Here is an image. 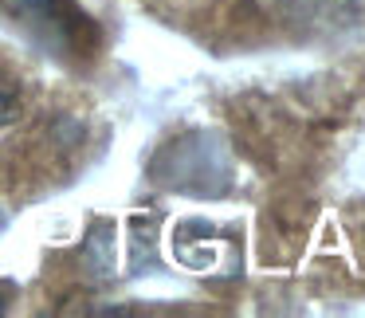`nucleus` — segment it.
<instances>
[{
	"label": "nucleus",
	"instance_id": "nucleus-1",
	"mask_svg": "<svg viewBox=\"0 0 365 318\" xmlns=\"http://www.w3.org/2000/svg\"><path fill=\"white\" fill-rule=\"evenodd\" d=\"M16 12H32V16H59L67 0H4Z\"/></svg>",
	"mask_w": 365,
	"mask_h": 318
},
{
	"label": "nucleus",
	"instance_id": "nucleus-2",
	"mask_svg": "<svg viewBox=\"0 0 365 318\" xmlns=\"http://www.w3.org/2000/svg\"><path fill=\"white\" fill-rule=\"evenodd\" d=\"M16 106H20V98H16V87L0 79V126L16 118Z\"/></svg>",
	"mask_w": 365,
	"mask_h": 318
},
{
	"label": "nucleus",
	"instance_id": "nucleus-3",
	"mask_svg": "<svg viewBox=\"0 0 365 318\" xmlns=\"http://www.w3.org/2000/svg\"><path fill=\"white\" fill-rule=\"evenodd\" d=\"M4 307H9V291H4V283H0V314H4Z\"/></svg>",
	"mask_w": 365,
	"mask_h": 318
},
{
	"label": "nucleus",
	"instance_id": "nucleus-4",
	"mask_svg": "<svg viewBox=\"0 0 365 318\" xmlns=\"http://www.w3.org/2000/svg\"><path fill=\"white\" fill-rule=\"evenodd\" d=\"M0 4H4V0H0Z\"/></svg>",
	"mask_w": 365,
	"mask_h": 318
}]
</instances>
